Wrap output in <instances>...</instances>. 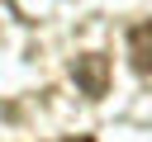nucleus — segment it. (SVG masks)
Instances as JSON below:
<instances>
[{"label":"nucleus","instance_id":"nucleus-2","mask_svg":"<svg viewBox=\"0 0 152 142\" xmlns=\"http://www.w3.org/2000/svg\"><path fill=\"white\" fill-rule=\"evenodd\" d=\"M128 62L138 76H152V19L128 28Z\"/></svg>","mask_w":152,"mask_h":142},{"label":"nucleus","instance_id":"nucleus-3","mask_svg":"<svg viewBox=\"0 0 152 142\" xmlns=\"http://www.w3.org/2000/svg\"><path fill=\"white\" fill-rule=\"evenodd\" d=\"M66 142H95V137H90V133H76V137H66Z\"/></svg>","mask_w":152,"mask_h":142},{"label":"nucleus","instance_id":"nucleus-1","mask_svg":"<svg viewBox=\"0 0 152 142\" xmlns=\"http://www.w3.org/2000/svg\"><path fill=\"white\" fill-rule=\"evenodd\" d=\"M71 80H76V90H81L86 99H104V90H109V57H104V52H81V57H71Z\"/></svg>","mask_w":152,"mask_h":142}]
</instances>
